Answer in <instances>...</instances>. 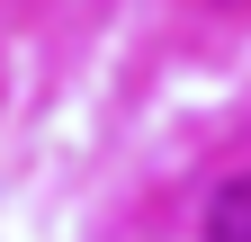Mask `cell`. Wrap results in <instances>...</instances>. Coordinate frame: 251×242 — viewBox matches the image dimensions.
Here are the masks:
<instances>
[{"label": "cell", "mask_w": 251, "mask_h": 242, "mask_svg": "<svg viewBox=\"0 0 251 242\" xmlns=\"http://www.w3.org/2000/svg\"><path fill=\"white\" fill-rule=\"evenodd\" d=\"M206 242H251V170L215 189V206H206Z\"/></svg>", "instance_id": "cell-1"}]
</instances>
